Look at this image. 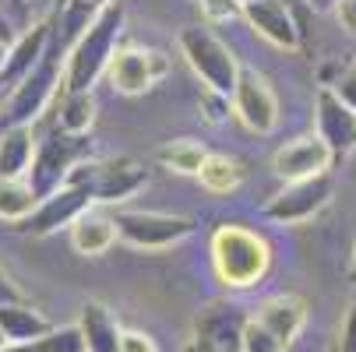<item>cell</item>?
I'll use <instances>...</instances> for the list:
<instances>
[{"instance_id": "6da1fadb", "label": "cell", "mask_w": 356, "mask_h": 352, "mask_svg": "<svg viewBox=\"0 0 356 352\" xmlns=\"http://www.w3.org/2000/svg\"><path fill=\"white\" fill-rule=\"evenodd\" d=\"M124 32V8L106 4L95 15V22L78 35V42L67 49V64H64V92H92V85L106 74L113 53H117V39Z\"/></svg>"}, {"instance_id": "7a4b0ae2", "label": "cell", "mask_w": 356, "mask_h": 352, "mask_svg": "<svg viewBox=\"0 0 356 352\" xmlns=\"http://www.w3.org/2000/svg\"><path fill=\"white\" fill-rule=\"evenodd\" d=\"M212 265H216V275L229 289H247L268 271L272 254L258 233L240 229V226H222L212 236Z\"/></svg>"}, {"instance_id": "3957f363", "label": "cell", "mask_w": 356, "mask_h": 352, "mask_svg": "<svg viewBox=\"0 0 356 352\" xmlns=\"http://www.w3.org/2000/svg\"><path fill=\"white\" fill-rule=\"evenodd\" d=\"M88 152H92V137L88 134H74V131H64V127L49 131L39 141L35 159H32L29 176H25L32 183L35 197L42 201L54 190H60L67 183V176L74 173V166L88 159Z\"/></svg>"}, {"instance_id": "277c9868", "label": "cell", "mask_w": 356, "mask_h": 352, "mask_svg": "<svg viewBox=\"0 0 356 352\" xmlns=\"http://www.w3.org/2000/svg\"><path fill=\"white\" fill-rule=\"evenodd\" d=\"M64 53H67V42H64V35L57 39V32H54L49 42H46V49H42L39 64L29 71V78L8 99V110H4L8 124H32L46 110V103L54 99V92L60 85V64H67Z\"/></svg>"}, {"instance_id": "5b68a950", "label": "cell", "mask_w": 356, "mask_h": 352, "mask_svg": "<svg viewBox=\"0 0 356 352\" xmlns=\"http://www.w3.org/2000/svg\"><path fill=\"white\" fill-rule=\"evenodd\" d=\"M180 53L191 64V71L212 92H222V95L233 99V88H236V78H240V64L233 57V49L219 35H212L209 28H201V25H191V28L180 32Z\"/></svg>"}, {"instance_id": "8992f818", "label": "cell", "mask_w": 356, "mask_h": 352, "mask_svg": "<svg viewBox=\"0 0 356 352\" xmlns=\"http://www.w3.org/2000/svg\"><path fill=\"white\" fill-rule=\"evenodd\" d=\"M71 180L85 183L92 190V201H99V205H117V201H127L131 194H138L148 183V173L134 159H106V162L85 159L74 166L67 183Z\"/></svg>"}, {"instance_id": "52a82bcc", "label": "cell", "mask_w": 356, "mask_h": 352, "mask_svg": "<svg viewBox=\"0 0 356 352\" xmlns=\"http://www.w3.org/2000/svg\"><path fill=\"white\" fill-rule=\"evenodd\" d=\"M113 226L117 236L138 250H166L197 229L194 219L166 212H113Z\"/></svg>"}, {"instance_id": "ba28073f", "label": "cell", "mask_w": 356, "mask_h": 352, "mask_svg": "<svg viewBox=\"0 0 356 352\" xmlns=\"http://www.w3.org/2000/svg\"><path fill=\"white\" fill-rule=\"evenodd\" d=\"M328 201H332V176L328 173H318V176H307V180H289L265 205V215L272 222L293 226V222L314 219L328 205Z\"/></svg>"}, {"instance_id": "9c48e42d", "label": "cell", "mask_w": 356, "mask_h": 352, "mask_svg": "<svg viewBox=\"0 0 356 352\" xmlns=\"http://www.w3.org/2000/svg\"><path fill=\"white\" fill-rule=\"evenodd\" d=\"M92 205H95L92 190H88L85 183H74V180H71V183H64L60 190H54L49 197H42L39 205H35V212L18 222V229L29 233V236H49V233H57L60 226H71V222H74L78 215H85Z\"/></svg>"}, {"instance_id": "30bf717a", "label": "cell", "mask_w": 356, "mask_h": 352, "mask_svg": "<svg viewBox=\"0 0 356 352\" xmlns=\"http://www.w3.org/2000/svg\"><path fill=\"white\" fill-rule=\"evenodd\" d=\"M233 113L254 134L275 131V124H279V99H275L272 85L258 71L240 67V78H236V88H233Z\"/></svg>"}, {"instance_id": "8fae6325", "label": "cell", "mask_w": 356, "mask_h": 352, "mask_svg": "<svg viewBox=\"0 0 356 352\" xmlns=\"http://www.w3.org/2000/svg\"><path fill=\"white\" fill-rule=\"evenodd\" d=\"M250 314L229 299H212L194 314V342H205L222 352H243V331H247Z\"/></svg>"}, {"instance_id": "7c38bea8", "label": "cell", "mask_w": 356, "mask_h": 352, "mask_svg": "<svg viewBox=\"0 0 356 352\" xmlns=\"http://www.w3.org/2000/svg\"><path fill=\"white\" fill-rule=\"evenodd\" d=\"M170 71V60L156 49H138V46H127V49H117L110 67H106V78L117 92L124 95H141L156 85L163 74Z\"/></svg>"}, {"instance_id": "4fadbf2b", "label": "cell", "mask_w": 356, "mask_h": 352, "mask_svg": "<svg viewBox=\"0 0 356 352\" xmlns=\"http://www.w3.org/2000/svg\"><path fill=\"white\" fill-rule=\"evenodd\" d=\"M332 159H335L332 148L318 134H307V137H296V141L282 144L275 152V159H272V169L282 180H307V176L328 173Z\"/></svg>"}, {"instance_id": "5bb4252c", "label": "cell", "mask_w": 356, "mask_h": 352, "mask_svg": "<svg viewBox=\"0 0 356 352\" xmlns=\"http://www.w3.org/2000/svg\"><path fill=\"white\" fill-rule=\"evenodd\" d=\"M318 137L332 148V156L342 159L356 148V113L342 103L332 88L318 92Z\"/></svg>"}, {"instance_id": "9a60e30c", "label": "cell", "mask_w": 356, "mask_h": 352, "mask_svg": "<svg viewBox=\"0 0 356 352\" xmlns=\"http://www.w3.org/2000/svg\"><path fill=\"white\" fill-rule=\"evenodd\" d=\"M243 18L272 46H282V49L300 46V25H296L293 11L282 4V0H243Z\"/></svg>"}, {"instance_id": "2e32d148", "label": "cell", "mask_w": 356, "mask_h": 352, "mask_svg": "<svg viewBox=\"0 0 356 352\" xmlns=\"http://www.w3.org/2000/svg\"><path fill=\"white\" fill-rule=\"evenodd\" d=\"M254 317H258L289 349L296 342V335L303 331V324H307V303H303L300 296H293V292H279V296L261 299L258 310H254Z\"/></svg>"}, {"instance_id": "e0dca14e", "label": "cell", "mask_w": 356, "mask_h": 352, "mask_svg": "<svg viewBox=\"0 0 356 352\" xmlns=\"http://www.w3.org/2000/svg\"><path fill=\"white\" fill-rule=\"evenodd\" d=\"M78 328H81V338H85V352H120L124 328L117 324V317L110 314L106 303H99V299L81 303Z\"/></svg>"}, {"instance_id": "ac0fdd59", "label": "cell", "mask_w": 356, "mask_h": 352, "mask_svg": "<svg viewBox=\"0 0 356 352\" xmlns=\"http://www.w3.org/2000/svg\"><path fill=\"white\" fill-rule=\"evenodd\" d=\"M32 159H35L32 124H8V131L0 134V180L29 176Z\"/></svg>"}, {"instance_id": "d6986e66", "label": "cell", "mask_w": 356, "mask_h": 352, "mask_svg": "<svg viewBox=\"0 0 356 352\" xmlns=\"http://www.w3.org/2000/svg\"><path fill=\"white\" fill-rule=\"evenodd\" d=\"M117 226H113V215H103V212H85L71 222V246L85 258H95V254H106V250L117 243Z\"/></svg>"}, {"instance_id": "ffe728a7", "label": "cell", "mask_w": 356, "mask_h": 352, "mask_svg": "<svg viewBox=\"0 0 356 352\" xmlns=\"http://www.w3.org/2000/svg\"><path fill=\"white\" fill-rule=\"evenodd\" d=\"M0 331H4L8 345H15V342H29V338L54 331V324H49L32 303L18 299V303H0Z\"/></svg>"}, {"instance_id": "44dd1931", "label": "cell", "mask_w": 356, "mask_h": 352, "mask_svg": "<svg viewBox=\"0 0 356 352\" xmlns=\"http://www.w3.org/2000/svg\"><path fill=\"white\" fill-rule=\"evenodd\" d=\"M0 352H85V338H81V328L71 324V328H54L29 342H15Z\"/></svg>"}, {"instance_id": "7402d4cb", "label": "cell", "mask_w": 356, "mask_h": 352, "mask_svg": "<svg viewBox=\"0 0 356 352\" xmlns=\"http://www.w3.org/2000/svg\"><path fill=\"white\" fill-rule=\"evenodd\" d=\"M35 205H39V197L25 176L22 180H0V219L22 222L35 212Z\"/></svg>"}, {"instance_id": "603a6c76", "label": "cell", "mask_w": 356, "mask_h": 352, "mask_svg": "<svg viewBox=\"0 0 356 352\" xmlns=\"http://www.w3.org/2000/svg\"><path fill=\"white\" fill-rule=\"evenodd\" d=\"M197 180L209 194H229L243 183V166L229 156H209L205 166H201V173H197Z\"/></svg>"}, {"instance_id": "cb8c5ba5", "label": "cell", "mask_w": 356, "mask_h": 352, "mask_svg": "<svg viewBox=\"0 0 356 352\" xmlns=\"http://www.w3.org/2000/svg\"><path fill=\"white\" fill-rule=\"evenodd\" d=\"M156 159L166 166V169H173V173H184V176H197L201 173V166H205V159H209V152L201 148L197 141H170V144H163L159 152H156Z\"/></svg>"}, {"instance_id": "d4e9b609", "label": "cell", "mask_w": 356, "mask_h": 352, "mask_svg": "<svg viewBox=\"0 0 356 352\" xmlns=\"http://www.w3.org/2000/svg\"><path fill=\"white\" fill-rule=\"evenodd\" d=\"M95 120V99L92 92H64V103H60V124L64 131H74V134H88Z\"/></svg>"}, {"instance_id": "484cf974", "label": "cell", "mask_w": 356, "mask_h": 352, "mask_svg": "<svg viewBox=\"0 0 356 352\" xmlns=\"http://www.w3.org/2000/svg\"><path fill=\"white\" fill-rule=\"evenodd\" d=\"M113 0H67V11H64V42H78V35L95 22V15L103 11Z\"/></svg>"}, {"instance_id": "4316f807", "label": "cell", "mask_w": 356, "mask_h": 352, "mask_svg": "<svg viewBox=\"0 0 356 352\" xmlns=\"http://www.w3.org/2000/svg\"><path fill=\"white\" fill-rule=\"evenodd\" d=\"M243 352H286V345L250 314V321H247V331H243Z\"/></svg>"}, {"instance_id": "83f0119b", "label": "cell", "mask_w": 356, "mask_h": 352, "mask_svg": "<svg viewBox=\"0 0 356 352\" xmlns=\"http://www.w3.org/2000/svg\"><path fill=\"white\" fill-rule=\"evenodd\" d=\"M201 15L209 22H229L243 15V0H201Z\"/></svg>"}, {"instance_id": "f1b7e54d", "label": "cell", "mask_w": 356, "mask_h": 352, "mask_svg": "<svg viewBox=\"0 0 356 352\" xmlns=\"http://www.w3.org/2000/svg\"><path fill=\"white\" fill-rule=\"evenodd\" d=\"M339 352H356V299L349 303V314L342 321V331H339V342H335Z\"/></svg>"}, {"instance_id": "f546056e", "label": "cell", "mask_w": 356, "mask_h": 352, "mask_svg": "<svg viewBox=\"0 0 356 352\" xmlns=\"http://www.w3.org/2000/svg\"><path fill=\"white\" fill-rule=\"evenodd\" d=\"M229 103H233L229 95H222V92H212V88H209V92H205V110H209L205 117H209L212 124L226 120V113H229Z\"/></svg>"}, {"instance_id": "4dcf8cb0", "label": "cell", "mask_w": 356, "mask_h": 352, "mask_svg": "<svg viewBox=\"0 0 356 352\" xmlns=\"http://www.w3.org/2000/svg\"><path fill=\"white\" fill-rule=\"evenodd\" d=\"M332 92H335V95L342 99V103H346V106H349L353 113H356V67H353L349 74H342V78H339V81L332 85Z\"/></svg>"}, {"instance_id": "1f68e13d", "label": "cell", "mask_w": 356, "mask_h": 352, "mask_svg": "<svg viewBox=\"0 0 356 352\" xmlns=\"http://www.w3.org/2000/svg\"><path fill=\"white\" fill-rule=\"evenodd\" d=\"M120 352H159L156 342L141 331H124V342H120Z\"/></svg>"}, {"instance_id": "d6a6232c", "label": "cell", "mask_w": 356, "mask_h": 352, "mask_svg": "<svg viewBox=\"0 0 356 352\" xmlns=\"http://www.w3.org/2000/svg\"><path fill=\"white\" fill-rule=\"evenodd\" d=\"M18 299H25V292L11 282V275L0 268V303H18Z\"/></svg>"}, {"instance_id": "836d02e7", "label": "cell", "mask_w": 356, "mask_h": 352, "mask_svg": "<svg viewBox=\"0 0 356 352\" xmlns=\"http://www.w3.org/2000/svg\"><path fill=\"white\" fill-rule=\"evenodd\" d=\"M335 15H339L342 28L356 35V0H339V4H335Z\"/></svg>"}, {"instance_id": "e575fe53", "label": "cell", "mask_w": 356, "mask_h": 352, "mask_svg": "<svg viewBox=\"0 0 356 352\" xmlns=\"http://www.w3.org/2000/svg\"><path fill=\"white\" fill-rule=\"evenodd\" d=\"M184 352H222V349H212V345H205V342H191Z\"/></svg>"}, {"instance_id": "d590c367", "label": "cell", "mask_w": 356, "mask_h": 352, "mask_svg": "<svg viewBox=\"0 0 356 352\" xmlns=\"http://www.w3.org/2000/svg\"><path fill=\"white\" fill-rule=\"evenodd\" d=\"M8 53H11V49L4 46V39H0V67H4V60H8Z\"/></svg>"}, {"instance_id": "8d00e7d4", "label": "cell", "mask_w": 356, "mask_h": 352, "mask_svg": "<svg viewBox=\"0 0 356 352\" xmlns=\"http://www.w3.org/2000/svg\"><path fill=\"white\" fill-rule=\"evenodd\" d=\"M11 8H15V11L22 15V11H25V0H11Z\"/></svg>"}, {"instance_id": "74e56055", "label": "cell", "mask_w": 356, "mask_h": 352, "mask_svg": "<svg viewBox=\"0 0 356 352\" xmlns=\"http://www.w3.org/2000/svg\"><path fill=\"white\" fill-rule=\"evenodd\" d=\"M349 278L356 282V250H353V268H349Z\"/></svg>"}, {"instance_id": "f35d334b", "label": "cell", "mask_w": 356, "mask_h": 352, "mask_svg": "<svg viewBox=\"0 0 356 352\" xmlns=\"http://www.w3.org/2000/svg\"><path fill=\"white\" fill-rule=\"evenodd\" d=\"M0 349H8V338H4V331H0Z\"/></svg>"}, {"instance_id": "ab89813d", "label": "cell", "mask_w": 356, "mask_h": 352, "mask_svg": "<svg viewBox=\"0 0 356 352\" xmlns=\"http://www.w3.org/2000/svg\"><path fill=\"white\" fill-rule=\"evenodd\" d=\"M328 352H339V349H335V345H332V349H328Z\"/></svg>"}, {"instance_id": "60d3db41", "label": "cell", "mask_w": 356, "mask_h": 352, "mask_svg": "<svg viewBox=\"0 0 356 352\" xmlns=\"http://www.w3.org/2000/svg\"><path fill=\"white\" fill-rule=\"evenodd\" d=\"M353 67H356V60H353Z\"/></svg>"}]
</instances>
